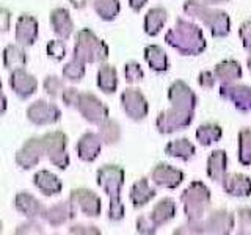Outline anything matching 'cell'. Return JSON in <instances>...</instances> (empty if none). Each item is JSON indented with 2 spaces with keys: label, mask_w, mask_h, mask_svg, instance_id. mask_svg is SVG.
Instances as JSON below:
<instances>
[{
  "label": "cell",
  "mask_w": 251,
  "mask_h": 235,
  "mask_svg": "<svg viewBox=\"0 0 251 235\" xmlns=\"http://www.w3.org/2000/svg\"><path fill=\"white\" fill-rule=\"evenodd\" d=\"M98 88L105 94H113L118 88V72L116 68L107 63H100L98 69Z\"/></svg>",
  "instance_id": "obj_33"
},
{
  "label": "cell",
  "mask_w": 251,
  "mask_h": 235,
  "mask_svg": "<svg viewBox=\"0 0 251 235\" xmlns=\"http://www.w3.org/2000/svg\"><path fill=\"white\" fill-rule=\"evenodd\" d=\"M27 119L35 125H52L61 119V110L53 102L39 99L28 105Z\"/></svg>",
  "instance_id": "obj_11"
},
{
  "label": "cell",
  "mask_w": 251,
  "mask_h": 235,
  "mask_svg": "<svg viewBox=\"0 0 251 235\" xmlns=\"http://www.w3.org/2000/svg\"><path fill=\"white\" fill-rule=\"evenodd\" d=\"M195 110H185L179 107H170L159 113L155 119V129L162 135H171L179 130L187 129L193 122Z\"/></svg>",
  "instance_id": "obj_6"
},
{
  "label": "cell",
  "mask_w": 251,
  "mask_h": 235,
  "mask_svg": "<svg viewBox=\"0 0 251 235\" xmlns=\"http://www.w3.org/2000/svg\"><path fill=\"white\" fill-rule=\"evenodd\" d=\"M167 21H168V11L163 6L151 8L145 16V22H143L145 33L148 36H157L165 27Z\"/></svg>",
  "instance_id": "obj_29"
},
{
  "label": "cell",
  "mask_w": 251,
  "mask_h": 235,
  "mask_svg": "<svg viewBox=\"0 0 251 235\" xmlns=\"http://www.w3.org/2000/svg\"><path fill=\"white\" fill-rule=\"evenodd\" d=\"M165 41L170 47L177 50L184 57H196L201 55L207 47L202 28H200L192 21L177 18L175 27L170 28L165 35Z\"/></svg>",
  "instance_id": "obj_1"
},
{
  "label": "cell",
  "mask_w": 251,
  "mask_h": 235,
  "mask_svg": "<svg viewBox=\"0 0 251 235\" xmlns=\"http://www.w3.org/2000/svg\"><path fill=\"white\" fill-rule=\"evenodd\" d=\"M126 172L120 164H104L96 172L98 185L107 193L110 199L108 219L112 223H120L126 215L124 204L121 201V190L124 187Z\"/></svg>",
  "instance_id": "obj_2"
},
{
  "label": "cell",
  "mask_w": 251,
  "mask_h": 235,
  "mask_svg": "<svg viewBox=\"0 0 251 235\" xmlns=\"http://www.w3.org/2000/svg\"><path fill=\"white\" fill-rule=\"evenodd\" d=\"M43 86H44L46 94H47V96H50L52 99H58V97H61L63 91L66 90L65 82H63L61 78L57 77V75H47V77L44 78Z\"/></svg>",
  "instance_id": "obj_39"
},
{
  "label": "cell",
  "mask_w": 251,
  "mask_h": 235,
  "mask_svg": "<svg viewBox=\"0 0 251 235\" xmlns=\"http://www.w3.org/2000/svg\"><path fill=\"white\" fill-rule=\"evenodd\" d=\"M77 213V210L74 209V206L71 204V201H61L53 204L52 207H49L44 213V219L49 223L52 227H60L65 223L71 221Z\"/></svg>",
  "instance_id": "obj_23"
},
{
  "label": "cell",
  "mask_w": 251,
  "mask_h": 235,
  "mask_svg": "<svg viewBox=\"0 0 251 235\" xmlns=\"http://www.w3.org/2000/svg\"><path fill=\"white\" fill-rule=\"evenodd\" d=\"M214 74H215L217 82L223 85V83L239 82L243 75V70L237 60H223L214 68Z\"/></svg>",
  "instance_id": "obj_27"
},
{
  "label": "cell",
  "mask_w": 251,
  "mask_h": 235,
  "mask_svg": "<svg viewBox=\"0 0 251 235\" xmlns=\"http://www.w3.org/2000/svg\"><path fill=\"white\" fill-rule=\"evenodd\" d=\"M151 219L157 227H162L167 223H170L176 216V202L171 198H163L155 204L154 209L149 213Z\"/></svg>",
  "instance_id": "obj_30"
},
{
  "label": "cell",
  "mask_w": 251,
  "mask_h": 235,
  "mask_svg": "<svg viewBox=\"0 0 251 235\" xmlns=\"http://www.w3.org/2000/svg\"><path fill=\"white\" fill-rule=\"evenodd\" d=\"M206 172H207V177L212 180V182L222 184V180L227 174V154H226V151H223V149H217V151L209 154Z\"/></svg>",
  "instance_id": "obj_24"
},
{
  "label": "cell",
  "mask_w": 251,
  "mask_h": 235,
  "mask_svg": "<svg viewBox=\"0 0 251 235\" xmlns=\"http://www.w3.org/2000/svg\"><path fill=\"white\" fill-rule=\"evenodd\" d=\"M78 94H80V91L75 90V88H66L65 91H63V94H61V100L65 102L66 107H75Z\"/></svg>",
  "instance_id": "obj_47"
},
{
  "label": "cell",
  "mask_w": 251,
  "mask_h": 235,
  "mask_svg": "<svg viewBox=\"0 0 251 235\" xmlns=\"http://www.w3.org/2000/svg\"><path fill=\"white\" fill-rule=\"evenodd\" d=\"M69 201L75 210H80L88 218H98L102 212L100 198L88 188H74V190H71Z\"/></svg>",
  "instance_id": "obj_12"
},
{
  "label": "cell",
  "mask_w": 251,
  "mask_h": 235,
  "mask_svg": "<svg viewBox=\"0 0 251 235\" xmlns=\"http://www.w3.org/2000/svg\"><path fill=\"white\" fill-rule=\"evenodd\" d=\"M248 52H250V55H248V58H247V66H248L250 72H251V50H248Z\"/></svg>",
  "instance_id": "obj_54"
},
{
  "label": "cell",
  "mask_w": 251,
  "mask_h": 235,
  "mask_svg": "<svg viewBox=\"0 0 251 235\" xmlns=\"http://www.w3.org/2000/svg\"><path fill=\"white\" fill-rule=\"evenodd\" d=\"M220 97L231 102L242 113L251 112V86L235 83H223L218 88Z\"/></svg>",
  "instance_id": "obj_13"
},
{
  "label": "cell",
  "mask_w": 251,
  "mask_h": 235,
  "mask_svg": "<svg viewBox=\"0 0 251 235\" xmlns=\"http://www.w3.org/2000/svg\"><path fill=\"white\" fill-rule=\"evenodd\" d=\"M14 207L27 218H36V219L44 218V213L47 210V207H44V204L41 201H38L33 194H30L27 191H21L16 194Z\"/></svg>",
  "instance_id": "obj_21"
},
{
  "label": "cell",
  "mask_w": 251,
  "mask_h": 235,
  "mask_svg": "<svg viewBox=\"0 0 251 235\" xmlns=\"http://www.w3.org/2000/svg\"><path fill=\"white\" fill-rule=\"evenodd\" d=\"M168 100L173 107L195 110L198 104V96L184 80H175L168 88Z\"/></svg>",
  "instance_id": "obj_16"
},
{
  "label": "cell",
  "mask_w": 251,
  "mask_h": 235,
  "mask_svg": "<svg viewBox=\"0 0 251 235\" xmlns=\"http://www.w3.org/2000/svg\"><path fill=\"white\" fill-rule=\"evenodd\" d=\"M44 152V144L41 137H33L28 138L22 147L16 152V163L19 164L22 169H31L41 162Z\"/></svg>",
  "instance_id": "obj_14"
},
{
  "label": "cell",
  "mask_w": 251,
  "mask_h": 235,
  "mask_svg": "<svg viewBox=\"0 0 251 235\" xmlns=\"http://www.w3.org/2000/svg\"><path fill=\"white\" fill-rule=\"evenodd\" d=\"M217 83L214 70H201L198 75V85L202 90H212Z\"/></svg>",
  "instance_id": "obj_45"
},
{
  "label": "cell",
  "mask_w": 251,
  "mask_h": 235,
  "mask_svg": "<svg viewBox=\"0 0 251 235\" xmlns=\"http://www.w3.org/2000/svg\"><path fill=\"white\" fill-rule=\"evenodd\" d=\"M10 86L14 91V94L19 99H28L31 97L38 90V80L35 78V75H31L30 72H27L25 68L22 69H14L11 70L10 75Z\"/></svg>",
  "instance_id": "obj_18"
},
{
  "label": "cell",
  "mask_w": 251,
  "mask_h": 235,
  "mask_svg": "<svg viewBox=\"0 0 251 235\" xmlns=\"http://www.w3.org/2000/svg\"><path fill=\"white\" fill-rule=\"evenodd\" d=\"M99 127V137L102 138V143L104 144H108V146H112V144H116L118 141L121 140V135H123V132H121V125L120 122H116L113 119H105L102 124L98 125Z\"/></svg>",
  "instance_id": "obj_36"
},
{
  "label": "cell",
  "mask_w": 251,
  "mask_h": 235,
  "mask_svg": "<svg viewBox=\"0 0 251 235\" xmlns=\"http://www.w3.org/2000/svg\"><path fill=\"white\" fill-rule=\"evenodd\" d=\"M184 179H185L184 171L171 166L168 163H157L151 171V180L154 182V185L162 188H170V190L177 188L184 182Z\"/></svg>",
  "instance_id": "obj_15"
},
{
  "label": "cell",
  "mask_w": 251,
  "mask_h": 235,
  "mask_svg": "<svg viewBox=\"0 0 251 235\" xmlns=\"http://www.w3.org/2000/svg\"><path fill=\"white\" fill-rule=\"evenodd\" d=\"M24 234H44L43 226L36 221V218H28L27 223H22L16 229V235H24Z\"/></svg>",
  "instance_id": "obj_44"
},
{
  "label": "cell",
  "mask_w": 251,
  "mask_h": 235,
  "mask_svg": "<svg viewBox=\"0 0 251 235\" xmlns=\"http://www.w3.org/2000/svg\"><path fill=\"white\" fill-rule=\"evenodd\" d=\"M184 13L192 19L200 21L204 27H207L212 38H225L231 31V18L229 14L215 10L202 0H185Z\"/></svg>",
  "instance_id": "obj_3"
},
{
  "label": "cell",
  "mask_w": 251,
  "mask_h": 235,
  "mask_svg": "<svg viewBox=\"0 0 251 235\" xmlns=\"http://www.w3.org/2000/svg\"><path fill=\"white\" fill-rule=\"evenodd\" d=\"M145 60L148 63V66L151 68L154 72H167L170 69V61H168V55L163 50V47L157 46V44H149L145 47L143 50Z\"/></svg>",
  "instance_id": "obj_28"
},
{
  "label": "cell",
  "mask_w": 251,
  "mask_h": 235,
  "mask_svg": "<svg viewBox=\"0 0 251 235\" xmlns=\"http://www.w3.org/2000/svg\"><path fill=\"white\" fill-rule=\"evenodd\" d=\"M44 144V152L49 162L58 169L65 171L69 166V154L68 147V135L61 130L47 132L41 137Z\"/></svg>",
  "instance_id": "obj_7"
},
{
  "label": "cell",
  "mask_w": 251,
  "mask_h": 235,
  "mask_svg": "<svg viewBox=\"0 0 251 235\" xmlns=\"http://www.w3.org/2000/svg\"><path fill=\"white\" fill-rule=\"evenodd\" d=\"M239 149L237 159L242 166H250L251 164V127H245L239 132L237 135Z\"/></svg>",
  "instance_id": "obj_37"
},
{
  "label": "cell",
  "mask_w": 251,
  "mask_h": 235,
  "mask_svg": "<svg viewBox=\"0 0 251 235\" xmlns=\"http://www.w3.org/2000/svg\"><path fill=\"white\" fill-rule=\"evenodd\" d=\"M50 27L60 39H69L74 33V22L66 8H53L49 16Z\"/></svg>",
  "instance_id": "obj_22"
},
{
  "label": "cell",
  "mask_w": 251,
  "mask_h": 235,
  "mask_svg": "<svg viewBox=\"0 0 251 235\" xmlns=\"http://www.w3.org/2000/svg\"><path fill=\"white\" fill-rule=\"evenodd\" d=\"M135 227H137V232L138 234H143V235H152L157 232V227L154 224V221L151 219V216L149 215H141L137 218V223H135Z\"/></svg>",
  "instance_id": "obj_43"
},
{
  "label": "cell",
  "mask_w": 251,
  "mask_h": 235,
  "mask_svg": "<svg viewBox=\"0 0 251 235\" xmlns=\"http://www.w3.org/2000/svg\"><path fill=\"white\" fill-rule=\"evenodd\" d=\"M239 36L242 39V46L247 50H251V19L245 21L239 28Z\"/></svg>",
  "instance_id": "obj_46"
},
{
  "label": "cell",
  "mask_w": 251,
  "mask_h": 235,
  "mask_svg": "<svg viewBox=\"0 0 251 235\" xmlns=\"http://www.w3.org/2000/svg\"><path fill=\"white\" fill-rule=\"evenodd\" d=\"M121 107L132 121H143L149 113V104L138 88H126L121 93Z\"/></svg>",
  "instance_id": "obj_10"
},
{
  "label": "cell",
  "mask_w": 251,
  "mask_h": 235,
  "mask_svg": "<svg viewBox=\"0 0 251 235\" xmlns=\"http://www.w3.org/2000/svg\"><path fill=\"white\" fill-rule=\"evenodd\" d=\"M8 108V100H6V96L2 93V90H0V116H2Z\"/></svg>",
  "instance_id": "obj_51"
},
{
  "label": "cell",
  "mask_w": 251,
  "mask_h": 235,
  "mask_svg": "<svg viewBox=\"0 0 251 235\" xmlns=\"http://www.w3.org/2000/svg\"><path fill=\"white\" fill-rule=\"evenodd\" d=\"M110 49L105 41L96 36L93 30L82 28L75 33V44L73 57L83 63H105Z\"/></svg>",
  "instance_id": "obj_5"
},
{
  "label": "cell",
  "mask_w": 251,
  "mask_h": 235,
  "mask_svg": "<svg viewBox=\"0 0 251 235\" xmlns=\"http://www.w3.org/2000/svg\"><path fill=\"white\" fill-rule=\"evenodd\" d=\"M155 194H157L155 188L151 187L148 177L138 179L130 188V202H132L133 209L145 207L146 204H149L155 198Z\"/></svg>",
  "instance_id": "obj_25"
},
{
  "label": "cell",
  "mask_w": 251,
  "mask_h": 235,
  "mask_svg": "<svg viewBox=\"0 0 251 235\" xmlns=\"http://www.w3.org/2000/svg\"><path fill=\"white\" fill-rule=\"evenodd\" d=\"M239 223V234H251V207H239L235 210Z\"/></svg>",
  "instance_id": "obj_42"
},
{
  "label": "cell",
  "mask_w": 251,
  "mask_h": 235,
  "mask_svg": "<svg viewBox=\"0 0 251 235\" xmlns=\"http://www.w3.org/2000/svg\"><path fill=\"white\" fill-rule=\"evenodd\" d=\"M93 8L102 21L112 22L121 11L120 0H93Z\"/></svg>",
  "instance_id": "obj_35"
},
{
  "label": "cell",
  "mask_w": 251,
  "mask_h": 235,
  "mask_svg": "<svg viewBox=\"0 0 251 235\" xmlns=\"http://www.w3.org/2000/svg\"><path fill=\"white\" fill-rule=\"evenodd\" d=\"M124 77H126V82L129 85H133V83H138L143 80L145 77V72L143 69H141L140 63L137 61H127L124 65Z\"/></svg>",
  "instance_id": "obj_41"
},
{
  "label": "cell",
  "mask_w": 251,
  "mask_h": 235,
  "mask_svg": "<svg viewBox=\"0 0 251 235\" xmlns=\"http://www.w3.org/2000/svg\"><path fill=\"white\" fill-rule=\"evenodd\" d=\"M33 185L41 191L44 196H55L60 194L63 190V182L53 174V172L47 171V169H41L38 171L33 176Z\"/></svg>",
  "instance_id": "obj_26"
},
{
  "label": "cell",
  "mask_w": 251,
  "mask_h": 235,
  "mask_svg": "<svg viewBox=\"0 0 251 235\" xmlns=\"http://www.w3.org/2000/svg\"><path fill=\"white\" fill-rule=\"evenodd\" d=\"M201 234H215V235H227L235 227V216L225 209L210 212L200 221Z\"/></svg>",
  "instance_id": "obj_9"
},
{
  "label": "cell",
  "mask_w": 251,
  "mask_h": 235,
  "mask_svg": "<svg viewBox=\"0 0 251 235\" xmlns=\"http://www.w3.org/2000/svg\"><path fill=\"white\" fill-rule=\"evenodd\" d=\"M222 137H223V129L214 122L201 124L200 127L196 129V140H198V143L204 147H209L212 144L218 143V141L222 140Z\"/></svg>",
  "instance_id": "obj_34"
},
{
  "label": "cell",
  "mask_w": 251,
  "mask_h": 235,
  "mask_svg": "<svg viewBox=\"0 0 251 235\" xmlns=\"http://www.w3.org/2000/svg\"><path fill=\"white\" fill-rule=\"evenodd\" d=\"M102 138L99 137V133L94 132H86L78 138L77 144H75V151H77V157L82 162L91 163L99 157L100 151H102Z\"/></svg>",
  "instance_id": "obj_19"
},
{
  "label": "cell",
  "mask_w": 251,
  "mask_h": 235,
  "mask_svg": "<svg viewBox=\"0 0 251 235\" xmlns=\"http://www.w3.org/2000/svg\"><path fill=\"white\" fill-rule=\"evenodd\" d=\"M165 154L173 159H179L182 162H188L193 159L196 154V147L190 140L180 138V140H173L165 146Z\"/></svg>",
  "instance_id": "obj_31"
},
{
  "label": "cell",
  "mask_w": 251,
  "mask_h": 235,
  "mask_svg": "<svg viewBox=\"0 0 251 235\" xmlns=\"http://www.w3.org/2000/svg\"><path fill=\"white\" fill-rule=\"evenodd\" d=\"M148 3V0H129V6L132 8V11L135 13H140L141 8Z\"/></svg>",
  "instance_id": "obj_50"
},
{
  "label": "cell",
  "mask_w": 251,
  "mask_h": 235,
  "mask_svg": "<svg viewBox=\"0 0 251 235\" xmlns=\"http://www.w3.org/2000/svg\"><path fill=\"white\" fill-rule=\"evenodd\" d=\"M180 202L184 206V213L188 221L196 223L206 216L210 207V190L201 180H193L185 190L180 193Z\"/></svg>",
  "instance_id": "obj_4"
},
{
  "label": "cell",
  "mask_w": 251,
  "mask_h": 235,
  "mask_svg": "<svg viewBox=\"0 0 251 235\" xmlns=\"http://www.w3.org/2000/svg\"><path fill=\"white\" fill-rule=\"evenodd\" d=\"M46 52H47V57L52 58L53 61H61L66 57V52H68L65 39H52V41L47 43Z\"/></svg>",
  "instance_id": "obj_40"
},
{
  "label": "cell",
  "mask_w": 251,
  "mask_h": 235,
  "mask_svg": "<svg viewBox=\"0 0 251 235\" xmlns=\"http://www.w3.org/2000/svg\"><path fill=\"white\" fill-rule=\"evenodd\" d=\"M202 2H206L209 5H218V3H226L229 2V0H202Z\"/></svg>",
  "instance_id": "obj_53"
},
{
  "label": "cell",
  "mask_w": 251,
  "mask_h": 235,
  "mask_svg": "<svg viewBox=\"0 0 251 235\" xmlns=\"http://www.w3.org/2000/svg\"><path fill=\"white\" fill-rule=\"evenodd\" d=\"M75 108L78 110V113L83 116V119L88 121L93 125H99L110 118L108 107L93 93L80 91Z\"/></svg>",
  "instance_id": "obj_8"
},
{
  "label": "cell",
  "mask_w": 251,
  "mask_h": 235,
  "mask_svg": "<svg viewBox=\"0 0 251 235\" xmlns=\"http://www.w3.org/2000/svg\"><path fill=\"white\" fill-rule=\"evenodd\" d=\"M222 187L226 194L232 198H250L251 196V179L239 172H227L222 180Z\"/></svg>",
  "instance_id": "obj_20"
},
{
  "label": "cell",
  "mask_w": 251,
  "mask_h": 235,
  "mask_svg": "<svg viewBox=\"0 0 251 235\" xmlns=\"http://www.w3.org/2000/svg\"><path fill=\"white\" fill-rule=\"evenodd\" d=\"M11 27V13L8 8L0 6V33H6Z\"/></svg>",
  "instance_id": "obj_48"
},
{
  "label": "cell",
  "mask_w": 251,
  "mask_h": 235,
  "mask_svg": "<svg viewBox=\"0 0 251 235\" xmlns=\"http://www.w3.org/2000/svg\"><path fill=\"white\" fill-rule=\"evenodd\" d=\"M39 35V24L35 16L31 14H21L16 21V43L25 47L33 46Z\"/></svg>",
  "instance_id": "obj_17"
},
{
  "label": "cell",
  "mask_w": 251,
  "mask_h": 235,
  "mask_svg": "<svg viewBox=\"0 0 251 235\" xmlns=\"http://www.w3.org/2000/svg\"><path fill=\"white\" fill-rule=\"evenodd\" d=\"M69 234H85V235H99L100 231L94 226H83V224H77V226H71L69 227Z\"/></svg>",
  "instance_id": "obj_49"
},
{
  "label": "cell",
  "mask_w": 251,
  "mask_h": 235,
  "mask_svg": "<svg viewBox=\"0 0 251 235\" xmlns=\"http://www.w3.org/2000/svg\"><path fill=\"white\" fill-rule=\"evenodd\" d=\"M28 57L24 47L16 44H8L3 49V66L8 70H14V69H22L27 66Z\"/></svg>",
  "instance_id": "obj_32"
},
{
  "label": "cell",
  "mask_w": 251,
  "mask_h": 235,
  "mask_svg": "<svg viewBox=\"0 0 251 235\" xmlns=\"http://www.w3.org/2000/svg\"><path fill=\"white\" fill-rule=\"evenodd\" d=\"M90 0H69V3L73 5L75 10H83V8L88 5Z\"/></svg>",
  "instance_id": "obj_52"
},
{
  "label": "cell",
  "mask_w": 251,
  "mask_h": 235,
  "mask_svg": "<svg viewBox=\"0 0 251 235\" xmlns=\"http://www.w3.org/2000/svg\"><path fill=\"white\" fill-rule=\"evenodd\" d=\"M3 232V223H2V219H0V234Z\"/></svg>",
  "instance_id": "obj_55"
},
{
  "label": "cell",
  "mask_w": 251,
  "mask_h": 235,
  "mask_svg": "<svg viewBox=\"0 0 251 235\" xmlns=\"http://www.w3.org/2000/svg\"><path fill=\"white\" fill-rule=\"evenodd\" d=\"M86 63H83L82 60H78L75 57L71 58V61H68L65 66H63V78L68 82H73V83H77V82H82V78L85 77V72H86V68H85Z\"/></svg>",
  "instance_id": "obj_38"
}]
</instances>
